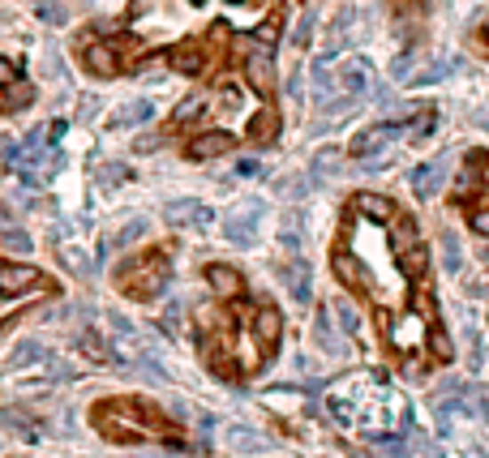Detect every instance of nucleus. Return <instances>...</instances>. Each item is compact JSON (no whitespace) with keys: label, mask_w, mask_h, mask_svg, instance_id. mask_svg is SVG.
<instances>
[{"label":"nucleus","mask_w":489,"mask_h":458,"mask_svg":"<svg viewBox=\"0 0 489 458\" xmlns=\"http://www.w3.org/2000/svg\"><path fill=\"white\" fill-rule=\"evenodd\" d=\"M395 138H399V129H395V124H369V129L357 133L352 154H357V159H378L387 146H395Z\"/></svg>","instance_id":"f03ea898"},{"label":"nucleus","mask_w":489,"mask_h":458,"mask_svg":"<svg viewBox=\"0 0 489 458\" xmlns=\"http://www.w3.org/2000/svg\"><path fill=\"white\" fill-rule=\"evenodd\" d=\"M30 99H35V86H30V82H18V77H13V82H9V95H4V103H9V107H26Z\"/></svg>","instance_id":"c756f323"},{"label":"nucleus","mask_w":489,"mask_h":458,"mask_svg":"<svg viewBox=\"0 0 489 458\" xmlns=\"http://www.w3.org/2000/svg\"><path fill=\"white\" fill-rule=\"evenodd\" d=\"M0 429L18 433L22 441H44V424H39V420H30V415H26V411H18V407L0 411Z\"/></svg>","instance_id":"6e6552de"},{"label":"nucleus","mask_w":489,"mask_h":458,"mask_svg":"<svg viewBox=\"0 0 489 458\" xmlns=\"http://www.w3.org/2000/svg\"><path fill=\"white\" fill-rule=\"evenodd\" d=\"M202 103H206V99H202V95H194V99H185V103H180V107H176V121H180V124H189V121H197V116H202Z\"/></svg>","instance_id":"72a5a7b5"},{"label":"nucleus","mask_w":489,"mask_h":458,"mask_svg":"<svg viewBox=\"0 0 489 458\" xmlns=\"http://www.w3.org/2000/svg\"><path fill=\"white\" fill-rule=\"evenodd\" d=\"M434 129H438V116H434V107H429V112L421 107V112H416V124H413V142H425Z\"/></svg>","instance_id":"2f4dec72"},{"label":"nucleus","mask_w":489,"mask_h":458,"mask_svg":"<svg viewBox=\"0 0 489 458\" xmlns=\"http://www.w3.org/2000/svg\"><path fill=\"white\" fill-rule=\"evenodd\" d=\"M232 150V133H202L189 142V159H220Z\"/></svg>","instance_id":"9b49d317"},{"label":"nucleus","mask_w":489,"mask_h":458,"mask_svg":"<svg viewBox=\"0 0 489 458\" xmlns=\"http://www.w3.org/2000/svg\"><path fill=\"white\" fill-rule=\"evenodd\" d=\"M314 338H318V347L326 351V356H340V338H335V326H331L326 309H322L318 321H314Z\"/></svg>","instance_id":"5701e85b"},{"label":"nucleus","mask_w":489,"mask_h":458,"mask_svg":"<svg viewBox=\"0 0 489 458\" xmlns=\"http://www.w3.org/2000/svg\"><path fill=\"white\" fill-rule=\"evenodd\" d=\"M331 265H335V279H340V283H348V288H365V270L357 265L352 253H335Z\"/></svg>","instance_id":"6ab92c4d"},{"label":"nucleus","mask_w":489,"mask_h":458,"mask_svg":"<svg viewBox=\"0 0 489 458\" xmlns=\"http://www.w3.org/2000/svg\"><path fill=\"white\" fill-rule=\"evenodd\" d=\"M77 347H82V356H86V360H95V364H112V360H116V356L108 351V343H103V338H99L95 330L77 335Z\"/></svg>","instance_id":"412c9836"},{"label":"nucleus","mask_w":489,"mask_h":458,"mask_svg":"<svg viewBox=\"0 0 489 458\" xmlns=\"http://www.w3.org/2000/svg\"><path fill=\"white\" fill-rule=\"evenodd\" d=\"M314 22H318V13H314V9H305V13H301V22H296V30H293V43H296V48H305V43H309V35H314Z\"/></svg>","instance_id":"473e14b6"},{"label":"nucleus","mask_w":489,"mask_h":458,"mask_svg":"<svg viewBox=\"0 0 489 458\" xmlns=\"http://www.w3.org/2000/svg\"><path fill=\"white\" fill-rule=\"evenodd\" d=\"M13 77H18V65H13L9 56H0V86H9Z\"/></svg>","instance_id":"4c0bfd02"},{"label":"nucleus","mask_w":489,"mask_h":458,"mask_svg":"<svg viewBox=\"0 0 489 458\" xmlns=\"http://www.w3.org/2000/svg\"><path fill=\"white\" fill-rule=\"evenodd\" d=\"M39 283H44V274H39L35 265H18V262L0 265V291H4V296H22V291L39 288Z\"/></svg>","instance_id":"7ed1b4c3"},{"label":"nucleus","mask_w":489,"mask_h":458,"mask_svg":"<svg viewBox=\"0 0 489 458\" xmlns=\"http://www.w3.org/2000/svg\"><path fill=\"white\" fill-rule=\"evenodd\" d=\"M352 206H357V215H365L369 223H387L391 215H399L391 201H387V197H378V193H357Z\"/></svg>","instance_id":"2eb2a0df"},{"label":"nucleus","mask_w":489,"mask_h":458,"mask_svg":"<svg viewBox=\"0 0 489 458\" xmlns=\"http://www.w3.org/2000/svg\"><path fill=\"white\" fill-rule=\"evenodd\" d=\"M164 326H168V330H180V309H176V304H172V309H168V317H164Z\"/></svg>","instance_id":"37998d69"},{"label":"nucleus","mask_w":489,"mask_h":458,"mask_svg":"<svg viewBox=\"0 0 489 458\" xmlns=\"http://www.w3.org/2000/svg\"><path fill=\"white\" fill-rule=\"evenodd\" d=\"M236 171H241V176H262V163H258V159H241Z\"/></svg>","instance_id":"58836bf2"},{"label":"nucleus","mask_w":489,"mask_h":458,"mask_svg":"<svg viewBox=\"0 0 489 458\" xmlns=\"http://www.w3.org/2000/svg\"><path fill=\"white\" fill-rule=\"evenodd\" d=\"M413 193L425 201V197H434L442 189V180H446V159H429V163H421V168H413Z\"/></svg>","instance_id":"20e7f679"},{"label":"nucleus","mask_w":489,"mask_h":458,"mask_svg":"<svg viewBox=\"0 0 489 458\" xmlns=\"http://www.w3.org/2000/svg\"><path fill=\"white\" fill-rule=\"evenodd\" d=\"M244 77H249V86L258 91V95H270L275 91V65H270V51H253L249 60H244Z\"/></svg>","instance_id":"39448f33"},{"label":"nucleus","mask_w":489,"mask_h":458,"mask_svg":"<svg viewBox=\"0 0 489 458\" xmlns=\"http://www.w3.org/2000/svg\"><path fill=\"white\" fill-rule=\"evenodd\" d=\"M223 441L232 446V450H262V437L253 433V429H223Z\"/></svg>","instance_id":"a878e982"},{"label":"nucleus","mask_w":489,"mask_h":458,"mask_svg":"<svg viewBox=\"0 0 489 458\" xmlns=\"http://www.w3.org/2000/svg\"><path fill=\"white\" fill-rule=\"evenodd\" d=\"M284 279H288V291H293L296 304H309V300H314V270H309V262L296 257V262L284 270Z\"/></svg>","instance_id":"423d86ee"},{"label":"nucleus","mask_w":489,"mask_h":458,"mask_svg":"<svg viewBox=\"0 0 489 458\" xmlns=\"http://www.w3.org/2000/svg\"><path fill=\"white\" fill-rule=\"evenodd\" d=\"M429 347H434V356H438V360H451V356H455V343H451V335H446L442 326L429 330Z\"/></svg>","instance_id":"7c9ffc66"},{"label":"nucleus","mask_w":489,"mask_h":458,"mask_svg":"<svg viewBox=\"0 0 489 458\" xmlns=\"http://www.w3.org/2000/svg\"><path fill=\"white\" fill-rule=\"evenodd\" d=\"M455 69V60H434V65H425V69H416L413 77H404L408 86H434V82H442L446 73Z\"/></svg>","instance_id":"4be33fe9"},{"label":"nucleus","mask_w":489,"mask_h":458,"mask_svg":"<svg viewBox=\"0 0 489 458\" xmlns=\"http://www.w3.org/2000/svg\"><path fill=\"white\" fill-rule=\"evenodd\" d=\"M147 227H150V218H129V223H124L121 232H116V249H129V244L133 241H142V236H147Z\"/></svg>","instance_id":"bb28decb"},{"label":"nucleus","mask_w":489,"mask_h":458,"mask_svg":"<svg viewBox=\"0 0 489 458\" xmlns=\"http://www.w3.org/2000/svg\"><path fill=\"white\" fill-rule=\"evenodd\" d=\"M206 283L215 288V296H223V300H236L241 296V274L232 270V265H206Z\"/></svg>","instance_id":"1a4fd4ad"},{"label":"nucleus","mask_w":489,"mask_h":458,"mask_svg":"<svg viewBox=\"0 0 489 458\" xmlns=\"http://www.w3.org/2000/svg\"><path fill=\"white\" fill-rule=\"evenodd\" d=\"M438 244H442V270H446L451 279H460V274H464V257H460V236H455L451 227H442Z\"/></svg>","instance_id":"dca6fc26"},{"label":"nucleus","mask_w":489,"mask_h":458,"mask_svg":"<svg viewBox=\"0 0 489 458\" xmlns=\"http://www.w3.org/2000/svg\"><path fill=\"white\" fill-rule=\"evenodd\" d=\"M0 227H18V215L9 210V201H0Z\"/></svg>","instance_id":"79ce46f5"},{"label":"nucleus","mask_w":489,"mask_h":458,"mask_svg":"<svg viewBox=\"0 0 489 458\" xmlns=\"http://www.w3.org/2000/svg\"><path fill=\"white\" fill-rule=\"evenodd\" d=\"M413 458H442V450L438 446H429V441H421V446L413 450Z\"/></svg>","instance_id":"a19ab883"},{"label":"nucleus","mask_w":489,"mask_h":458,"mask_svg":"<svg viewBox=\"0 0 489 458\" xmlns=\"http://www.w3.org/2000/svg\"><path fill=\"white\" fill-rule=\"evenodd\" d=\"M275 39H279V18H270L267 26H262V30H258V43H262V48H275Z\"/></svg>","instance_id":"c9c22d12"},{"label":"nucleus","mask_w":489,"mask_h":458,"mask_svg":"<svg viewBox=\"0 0 489 458\" xmlns=\"http://www.w3.org/2000/svg\"><path fill=\"white\" fill-rule=\"evenodd\" d=\"M249 138H253L258 146L275 142V138H279V112H275V107H262V112L249 121Z\"/></svg>","instance_id":"4468645a"},{"label":"nucleus","mask_w":489,"mask_h":458,"mask_svg":"<svg viewBox=\"0 0 489 458\" xmlns=\"http://www.w3.org/2000/svg\"><path fill=\"white\" fill-rule=\"evenodd\" d=\"M150 116H155V103H150V99H133V103H124L121 112L112 116V124H116V129H129V124H147Z\"/></svg>","instance_id":"f3484780"},{"label":"nucleus","mask_w":489,"mask_h":458,"mask_svg":"<svg viewBox=\"0 0 489 458\" xmlns=\"http://www.w3.org/2000/svg\"><path fill=\"white\" fill-rule=\"evenodd\" d=\"M0 244L13 249V253H30V236H26L22 227H0Z\"/></svg>","instance_id":"c85d7f7f"},{"label":"nucleus","mask_w":489,"mask_h":458,"mask_svg":"<svg viewBox=\"0 0 489 458\" xmlns=\"http://www.w3.org/2000/svg\"><path fill=\"white\" fill-rule=\"evenodd\" d=\"M99 180H103V185H124V180H129V168H124V163H103V168H99Z\"/></svg>","instance_id":"f704fd0d"},{"label":"nucleus","mask_w":489,"mask_h":458,"mask_svg":"<svg viewBox=\"0 0 489 458\" xmlns=\"http://www.w3.org/2000/svg\"><path fill=\"white\" fill-rule=\"evenodd\" d=\"M168 223H194V227H206L211 223V206L202 201H168Z\"/></svg>","instance_id":"f8f14e48"},{"label":"nucleus","mask_w":489,"mask_h":458,"mask_svg":"<svg viewBox=\"0 0 489 458\" xmlns=\"http://www.w3.org/2000/svg\"><path fill=\"white\" fill-rule=\"evenodd\" d=\"M262 215H267V206H262V201H244V206L232 218H223V241L241 244V249H244V244H253Z\"/></svg>","instance_id":"f257e3e1"},{"label":"nucleus","mask_w":489,"mask_h":458,"mask_svg":"<svg viewBox=\"0 0 489 458\" xmlns=\"http://www.w3.org/2000/svg\"><path fill=\"white\" fill-rule=\"evenodd\" d=\"M253 335H258V343L262 347H279V335H284V317H279V309H262L258 313V321H253Z\"/></svg>","instance_id":"ddd939ff"},{"label":"nucleus","mask_w":489,"mask_h":458,"mask_svg":"<svg viewBox=\"0 0 489 458\" xmlns=\"http://www.w3.org/2000/svg\"><path fill=\"white\" fill-rule=\"evenodd\" d=\"M343 91H348V99L365 95L369 91V77H373V69H369V60H361V56H352L348 65H343Z\"/></svg>","instance_id":"9d476101"},{"label":"nucleus","mask_w":489,"mask_h":458,"mask_svg":"<svg viewBox=\"0 0 489 458\" xmlns=\"http://www.w3.org/2000/svg\"><path fill=\"white\" fill-rule=\"evenodd\" d=\"M26 364H48V351L39 347V343H18V351L9 356V368H26Z\"/></svg>","instance_id":"b1692460"},{"label":"nucleus","mask_w":489,"mask_h":458,"mask_svg":"<svg viewBox=\"0 0 489 458\" xmlns=\"http://www.w3.org/2000/svg\"><path fill=\"white\" fill-rule=\"evenodd\" d=\"M425 265H429V249H425V244H404V249H399V270H404L408 279H421Z\"/></svg>","instance_id":"a211bd4d"},{"label":"nucleus","mask_w":489,"mask_h":458,"mask_svg":"<svg viewBox=\"0 0 489 458\" xmlns=\"http://www.w3.org/2000/svg\"><path fill=\"white\" fill-rule=\"evenodd\" d=\"M82 60H86V69L95 73V77H116V69H121L116 51L108 48V43H86V48H82Z\"/></svg>","instance_id":"0eeeda50"},{"label":"nucleus","mask_w":489,"mask_h":458,"mask_svg":"<svg viewBox=\"0 0 489 458\" xmlns=\"http://www.w3.org/2000/svg\"><path fill=\"white\" fill-rule=\"evenodd\" d=\"M335 317H340V326H343V335H348V338L361 335V313H357V304L340 300V304H335Z\"/></svg>","instance_id":"cd10ccee"},{"label":"nucleus","mask_w":489,"mask_h":458,"mask_svg":"<svg viewBox=\"0 0 489 458\" xmlns=\"http://www.w3.org/2000/svg\"><path fill=\"white\" fill-rule=\"evenodd\" d=\"M472 232L489 236V210H477V215H472Z\"/></svg>","instance_id":"ea45409f"},{"label":"nucleus","mask_w":489,"mask_h":458,"mask_svg":"<svg viewBox=\"0 0 489 458\" xmlns=\"http://www.w3.org/2000/svg\"><path fill=\"white\" fill-rule=\"evenodd\" d=\"M343 168V154H340V146H322L318 154H314V180H326V176H340Z\"/></svg>","instance_id":"aec40b11"},{"label":"nucleus","mask_w":489,"mask_h":458,"mask_svg":"<svg viewBox=\"0 0 489 458\" xmlns=\"http://www.w3.org/2000/svg\"><path fill=\"white\" fill-rule=\"evenodd\" d=\"M172 69L185 73V77H194V73L202 69V51L189 48V43H185V48H176V51H172Z\"/></svg>","instance_id":"393cba45"},{"label":"nucleus","mask_w":489,"mask_h":458,"mask_svg":"<svg viewBox=\"0 0 489 458\" xmlns=\"http://www.w3.org/2000/svg\"><path fill=\"white\" fill-rule=\"evenodd\" d=\"M60 257H65V265H74L77 274H86V270H91V262H86L77 249H60Z\"/></svg>","instance_id":"e433bc0d"}]
</instances>
